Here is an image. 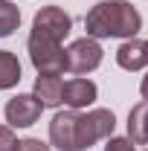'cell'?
Masks as SVG:
<instances>
[{"label": "cell", "mask_w": 148, "mask_h": 151, "mask_svg": "<svg viewBox=\"0 0 148 151\" xmlns=\"http://www.w3.org/2000/svg\"><path fill=\"white\" fill-rule=\"evenodd\" d=\"M139 26H142V18L137 6L128 0H102L84 18L87 38H96V41L99 38H137Z\"/></svg>", "instance_id": "1"}, {"label": "cell", "mask_w": 148, "mask_h": 151, "mask_svg": "<svg viewBox=\"0 0 148 151\" xmlns=\"http://www.w3.org/2000/svg\"><path fill=\"white\" fill-rule=\"evenodd\" d=\"M50 142L61 151H84L96 142V131H93L87 113L78 111H64L55 113L50 122Z\"/></svg>", "instance_id": "2"}, {"label": "cell", "mask_w": 148, "mask_h": 151, "mask_svg": "<svg viewBox=\"0 0 148 151\" xmlns=\"http://www.w3.org/2000/svg\"><path fill=\"white\" fill-rule=\"evenodd\" d=\"M102 64V47L96 38H78L73 41L67 50H64V70H70L75 76H84V73H93L96 67Z\"/></svg>", "instance_id": "3"}, {"label": "cell", "mask_w": 148, "mask_h": 151, "mask_svg": "<svg viewBox=\"0 0 148 151\" xmlns=\"http://www.w3.org/2000/svg\"><path fill=\"white\" fill-rule=\"evenodd\" d=\"M26 47H29V58L38 73H52V76L64 73V50L58 41H50V38L32 32Z\"/></svg>", "instance_id": "4"}, {"label": "cell", "mask_w": 148, "mask_h": 151, "mask_svg": "<svg viewBox=\"0 0 148 151\" xmlns=\"http://www.w3.org/2000/svg\"><path fill=\"white\" fill-rule=\"evenodd\" d=\"M70 29H73V18L64 9H58V6H44L35 15V20H32V32L35 35H44L50 41H58V44L70 35Z\"/></svg>", "instance_id": "5"}, {"label": "cell", "mask_w": 148, "mask_h": 151, "mask_svg": "<svg viewBox=\"0 0 148 151\" xmlns=\"http://www.w3.org/2000/svg\"><path fill=\"white\" fill-rule=\"evenodd\" d=\"M41 111H44V105L32 93H20L15 99H9V105H6V122L12 128H29V125H35L41 119Z\"/></svg>", "instance_id": "6"}, {"label": "cell", "mask_w": 148, "mask_h": 151, "mask_svg": "<svg viewBox=\"0 0 148 151\" xmlns=\"http://www.w3.org/2000/svg\"><path fill=\"white\" fill-rule=\"evenodd\" d=\"M96 84H93L90 78H70V81H64V96H61V102L70 108V111H81V108H87L96 102Z\"/></svg>", "instance_id": "7"}, {"label": "cell", "mask_w": 148, "mask_h": 151, "mask_svg": "<svg viewBox=\"0 0 148 151\" xmlns=\"http://www.w3.org/2000/svg\"><path fill=\"white\" fill-rule=\"evenodd\" d=\"M38 102L44 108H58L61 105V96H64V81L52 73H41L35 78V90H32Z\"/></svg>", "instance_id": "8"}, {"label": "cell", "mask_w": 148, "mask_h": 151, "mask_svg": "<svg viewBox=\"0 0 148 151\" xmlns=\"http://www.w3.org/2000/svg\"><path fill=\"white\" fill-rule=\"evenodd\" d=\"M116 64L122 70H142L148 64V50H145V41H137V38H128L119 50H116Z\"/></svg>", "instance_id": "9"}, {"label": "cell", "mask_w": 148, "mask_h": 151, "mask_svg": "<svg viewBox=\"0 0 148 151\" xmlns=\"http://www.w3.org/2000/svg\"><path fill=\"white\" fill-rule=\"evenodd\" d=\"M128 139L134 145H145L148 142V102L145 99L139 105H134L128 113Z\"/></svg>", "instance_id": "10"}, {"label": "cell", "mask_w": 148, "mask_h": 151, "mask_svg": "<svg viewBox=\"0 0 148 151\" xmlns=\"http://www.w3.org/2000/svg\"><path fill=\"white\" fill-rule=\"evenodd\" d=\"M20 81V61L15 52L0 50V90H12Z\"/></svg>", "instance_id": "11"}, {"label": "cell", "mask_w": 148, "mask_h": 151, "mask_svg": "<svg viewBox=\"0 0 148 151\" xmlns=\"http://www.w3.org/2000/svg\"><path fill=\"white\" fill-rule=\"evenodd\" d=\"M87 119H90L93 131H96V139H108L113 134V128H116V116H113V111H108V108H93V111L87 113Z\"/></svg>", "instance_id": "12"}, {"label": "cell", "mask_w": 148, "mask_h": 151, "mask_svg": "<svg viewBox=\"0 0 148 151\" xmlns=\"http://www.w3.org/2000/svg\"><path fill=\"white\" fill-rule=\"evenodd\" d=\"M20 23V9L9 0H0V38H9Z\"/></svg>", "instance_id": "13"}, {"label": "cell", "mask_w": 148, "mask_h": 151, "mask_svg": "<svg viewBox=\"0 0 148 151\" xmlns=\"http://www.w3.org/2000/svg\"><path fill=\"white\" fill-rule=\"evenodd\" d=\"M18 148V137L12 134V128L0 125V151H15Z\"/></svg>", "instance_id": "14"}, {"label": "cell", "mask_w": 148, "mask_h": 151, "mask_svg": "<svg viewBox=\"0 0 148 151\" xmlns=\"http://www.w3.org/2000/svg\"><path fill=\"white\" fill-rule=\"evenodd\" d=\"M105 151H137V148H134V142H131L128 137H108Z\"/></svg>", "instance_id": "15"}, {"label": "cell", "mask_w": 148, "mask_h": 151, "mask_svg": "<svg viewBox=\"0 0 148 151\" xmlns=\"http://www.w3.org/2000/svg\"><path fill=\"white\" fill-rule=\"evenodd\" d=\"M15 151H50V145L35 139V137H29V139H18V148Z\"/></svg>", "instance_id": "16"}, {"label": "cell", "mask_w": 148, "mask_h": 151, "mask_svg": "<svg viewBox=\"0 0 148 151\" xmlns=\"http://www.w3.org/2000/svg\"><path fill=\"white\" fill-rule=\"evenodd\" d=\"M139 93H142V99H145V102H148V76H145V78H142V87H139Z\"/></svg>", "instance_id": "17"}, {"label": "cell", "mask_w": 148, "mask_h": 151, "mask_svg": "<svg viewBox=\"0 0 148 151\" xmlns=\"http://www.w3.org/2000/svg\"><path fill=\"white\" fill-rule=\"evenodd\" d=\"M145 50H148V41H145Z\"/></svg>", "instance_id": "18"}]
</instances>
